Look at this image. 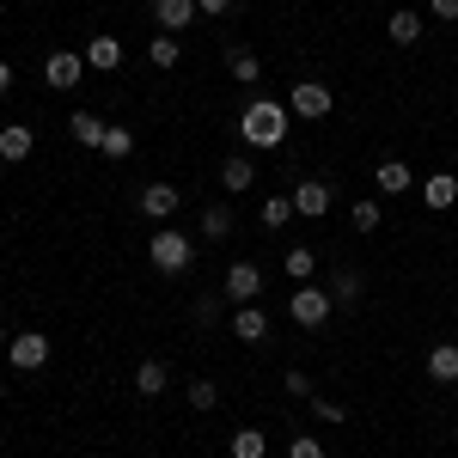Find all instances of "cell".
Instances as JSON below:
<instances>
[{
	"label": "cell",
	"mask_w": 458,
	"mask_h": 458,
	"mask_svg": "<svg viewBox=\"0 0 458 458\" xmlns=\"http://www.w3.org/2000/svg\"><path fill=\"white\" fill-rule=\"evenodd\" d=\"M239 141H245L250 153H276V147L287 141V105L282 98H257V105H245V116H239Z\"/></svg>",
	"instance_id": "1"
},
{
	"label": "cell",
	"mask_w": 458,
	"mask_h": 458,
	"mask_svg": "<svg viewBox=\"0 0 458 458\" xmlns=\"http://www.w3.org/2000/svg\"><path fill=\"white\" fill-rule=\"evenodd\" d=\"M147 263H153L159 276H183V269L196 263V239H190V233H177L172 220H165V226L147 239Z\"/></svg>",
	"instance_id": "2"
},
{
	"label": "cell",
	"mask_w": 458,
	"mask_h": 458,
	"mask_svg": "<svg viewBox=\"0 0 458 458\" xmlns=\"http://www.w3.org/2000/svg\"><path fill=\"white\" fill-rule=\"evenodd\" d=\"M287 312H293V324H300V330H324V324H330V312H336V300H330V287L300 282V287H293V300H287Z\"/></svg>",
	"instance_id": "3"
},
{
	"label": "cell",
	"mask_w": 458,
	"mask_h": 458,
	"mask_svg": "<svg viewBox=\"0 0 458 458\" xmlns=\"http://www.w3.org/2000/svg\"><path fill=\"white\" fill-rule=\"evenodd\" d=\"M336 110V92L324 86V80H300L293 92H287V116H306V123H324Z\"/></svg>",
	"instance_id": "4"
},
{
	"label": "cell",
	"mask_w": 458,
	"mask_h": 458,
	"mask_svg": "<svg viewBox=\"0 0 458 458\" xmlns=\"http://www.w3.org/2000/svg\"><path fill=\"white\" fill-rule=\"evenodd\" d=\"M220 293H226L233 306H263V269L239 257V263H233L226 276H220Z\"/></svg>",
	"instance_id": "5"
},
{
	"label": "cell",
	"mask_w": 458,
	"mask_h": 458,
	"mask_svg": "<svg viewBox=\"0 0 458 458\" xmlns=\"http://www.w3.org/2000/svg\"><path fill=\"white\" fill-rule=\"evenodd\" d=\"M6 360H13L19 373H43V367H49V336H43V330H13V336H6Z\"/></svg>",
	"instance_id": "6"
},
{
	"label": "cell",
	"mask_w": 458,
	"mask_h": 458,
	"mask_svg": "<svg viewBox=\"0 0 458 458\" xmlns=\"http://www.w3.org/2000/svg\"><path fill=\"white\" fill-rule=\"evenodd\" d=\"M287 196H293V214H306V220H324V214L336 208V190H330L324 177H300Z\"/></svg>",
	"instance_id": "7"
},
{
	"label": "cell",
	"mask_w": 458,
	"mask_h": 458,
	"mask_svg": "<svg viewBox=\"0 0 458 458\" xmlns=\"http://www.w3.org/2000/svg\"><path fill=\"white\" fill-rule=\"evenodd\" d=\"M233 336L239 343H250V349H263L276 330H269V312L263 306H233Z\"/></svg>",
	"instance_id": "8"
},
{
	"label": "cell",
	"mask_w": 458,
	"mask_h": 458,
	"mask_svg": "<svg viewBox=\"0 0 458 458\" xmlns=\"http://www.w3.org/2000/svg\"><path fill=\"white\" fill-rule=\"evenodd\" d=\"M80 73H86V55H80V49H55V55L43 62V80H49L55 92H68V86H80Z\"/></svg>",
	"instance_id": "9"
},
{
	"label": "cell",
	"mask_w": 458,
	"mask_h": 458,
	"mask_svg": "<svg viewBox=\"0 0 458 458\" xmlns=\"http://www.w3.org/2000/svg\"><path fill=\"white\" fill-rule=\"evenodd\" d=\"M177 202H183L177 183H147V190H141V214H147V220H159V226L177 214Z\"/></svg>",
	"instance_id": "10"
},
{
	"label": "cell",
	"mask_w": 458,
	"mask_h": 458,
	"mask_svg": "<svg viewBox=\"0 0 458 458\" xmlns=\"http://www.w3.org/2000/svg\"><path fill=\"white\" fill-rule=\"evenodd\" d=\"M31 147H37L31 123H6V129H0V159H6V165H25V159H31Z\"/></svg>",
	"instance_id": "11"
},
{
	"label": "cell",
	"mask_w": 458,
	"mask_h": 458,
	"mask_svg": "<svg viewBox=\"0 0 458 458\" xmlns=\"http://www.w3.org/2000/svg\"><path fill=\"white\" fill-rule=\"evenodd\" d=\"M80 55H86V68H92V73H116V68H123V37H86Z\"/></svg>",
	"instance_id": "12"
},
{
	"label": "cell",
	"mask_w": 458,
	"mask_h": 458,
	"mask_svg": "<svg viewBox=\"0 0 458 458\" xmlns=\"http://www.w3.org/2000/svg\"><path fill=\"white\" fill-rule=\"evenodd\" d=\"M153 19H159V31H190L202 13H196V0H153Z\"/></svg>",
	"instance_id": "13"
},
{
	"label": "cell",
	"mask_w": 458,
	"mask_h": 458,
	"mask_svg": "<svg viewBox=\"0 0 458 458\" xmlns=\"http://www.w3.org/2000/svg\"><path fill=\"white\" fill-rule=\"evenodd\" d=\"M386 37L397 43V49H416V43H422V13H410V6H397V13L386 19Z\"/></svg>",
	"instance_id": "14"
},
{
	"label": "cell",
	"mask_w": 458,
	"mask_h": 458,
	"mask_svg": "<svg viewBox=\"0 0 458 458\" xmlns=\"http://www.w3.org/2000/svg\"><path fill=\"white\" fill-rule=\"evenodd\" d=\"M428 379L434 386H458V343H434L428 349Z\"/></svg>",
	"instance_id": "15"
},
{
	"label": "cell",
	"mask_w": 458,
	"mask_h": 458,
	"mask_svg": "<svg viewBox=\"0 0 458 458\" xmlns=\"http://www.w3.org/2000/svg\"><path fill=\"white\" fill-rule=\"evenodd\" d=\"M250 183H257V165H250V153H233V159L220 165V190H233V196H245Z\"/></svg>",
	"instance_id": "16"
},
{
	"label": "cell",
	"mask_w": 458,
	"mask_h": 458,
	"mask_svg": "<svg viewBox=\"0 0 458 458\" xmlns=\"http://www.w3.org/2000/svg\"><path fill=\"white\" fill-rule=\"evenodd\" d=\"M105 129H110V123H105V116H92V110H73V116H68V135L80 147H105Z\"/></svg>",
	"instance_id": "17"
},
{
	"label": "cell",
	"mask_w": 458,
	"mask_h": 458,
	"mask_svg": "<svg viewBox=\"0 0 458 458\" xmlns=\"http://www.w3.org/2000/svg\"><path fill=\"white\" fill-rule=\"evenodd\" d=\"M226 68H233L239 86H257V80H263V62H257V49H245V43H233V49H226Z\"/></svg>",
	"instance_id": "18"
},
{
	"label": "cell",
	"mask_w": 458,
	"mask_h": 458,
	"mask_svg": "<svg viewBox=\"0 0 458 458\" xmlns=\"http://www.w3.org/2000/svg\"><path fill=\"white\" fill-rule=\"evenodd\" d=\"M422 202H428V208H453V202H458V177L453 172L422 177Z\"/></svg>",
	"instance_id": "19"
},
{
	"label": "cell",
	"mask_w": 458,
	"mask_h": 458,
	"mask_svg": "<svg viewBox=\"0 0 458 458\" xmlns=\"http://www.w3.org/2000/svg\"><path fill=\"white\" fill-rule=\"evenodd\" d=\"M373 183H379V196H410V183H416V177H410L403 159H386V165L373 172Z\"/></svg>",
	"instance_id": "20"
},
{
	"label": "cell",
	"mask_w": 458,
	"mask_h": 458,
	"mask_svg": "<svg viewBox=\"0 0 458 458\" xmlns=\"http://www.w3.org/2000/svg\"><path fill=\"white\" fill-rule=\"evenodd\" d=\"M196 233H202V239H214V245H220V239H233V208H226V202H208Z\"/></svg>",
	"instance_id": "21"
},
{
	"label": "cell",
	"mask_w": 458,
	"mask_h": 458,
	"mask_svg": "<svg viewBox=\"0 0 458 458\" xmlns=\"http://www.w3.org/2000/svg\"><path fill=\"white\" fill-rule=\"evenodd\" d=\"M165 386H172L165 360H141V367H135V391H141V397H165Z\"/></svg>",
	"instance_id": "22"
},
{
	"label": "cell",
	"mask_w": 458,
	"mask_h": 458,
	"mask_svg": "<svg viewBox=\"0 0 458 458\" xmlns=\"http://www.w3.org/2000/svg\"><path fill=\"white\" fill-rule=\"evenodd\" d=\"M349 220H354V233H379V226H386V208H379V196H354Z\"/></svg>",
	"instance_id": "23"
},
{
	"label": "cell",
	"mask_w": 458,
	"mask_h": 458,
	"mask_svg": "<svg viewBox=\"0 0 458 458\" xmlns=\"http://www.w3.org/2000/svg\"><path fill=\"white\" fill-rule=\"evenodd\" d=\"M226 453L233 458H269V434H263V428H239Z\"/></svg>",
	"instance_id": "24"
},
{
	"label": "cell",
	"mask_w": 458,
	"mask_h": 458,
	"mask_svg": "<svg viewBox=\"0 0 458 458\" xmlns=\"http://www.w3.org/2000/svg\"><path fill=\"white\" fill-rule=\"evenodd\" d=\"M147 62H153V68H177V62H183V43H177L172 31H159L147 43Z\"/></svg>",
	"instance_id": "25"
},
{
	"label": "cell",
	"mask_w": 458,
	"mask_h": 458,
	"mask_svg": "<svg viewBox=\"0 0 458 458\" xmlns=\"http://www.w3.org/2000/svg\"><path fill=\"white\" fill-rule=\"evenodd\" d=\"M98 153H105V159H129V153H135V129L110 123V129H105V147H98Z\"/></svg>",
	"instance_id": "26"
},
{
	"label": "cell",
	"mask_w": 458,
	"mask_h": 458,
	"mask_svg": "<svg viewBox=\"0 0 458 458\" xmlns=\"http://www.w3.org/2000/svg\"><path fill=\"white\" fill-rule=\"evenodd\" d=\"M330 300H336V306H360V276H354V269H336V276H330Z\"/></svg>",
	"instance_id": "27"
},
{
	"label": "cell",
	"mask_w": 458,
	"mask_h": 458,
	"mask_svg": "<svg viewBox=\"0 0 458 458\" xmlns=\"http://www.w3.org/2000/svg\"><path fill=\"white\" fill-rule=\"evenodd\" d=\"M282 269H287V276H293V282H312V276H318V257H312V250H306V245H293V250H287V257H282Z\"/></svg>",
	"instance_id": "28"
},
{
	"label": "cell",
	"mask_w": 458,
	"mask_h": 458,
	"mask_svg": "<svg viewBox=\"0 0 458 458\" xmlns=\"http://www.w3.org/2000/svg\"><path fill=\"white\" fill-rule=\"evenodd\" d=\"M287 220H293V196H263V226L282 233Z\"/></svg>",
	"instance_id": "29"
},
{
	"label": "cell",
	"mask_w": 458,
	"mask_h": 458,
	"mask_svg": "<svg viewBox=\"0 0 458 458\" xmlns=\"http://www.w3.org/2000/svg\"><path fill=\"white\" fill-rule=\"evenodd\" d=\"M220 403V386L214 379H190V410H214Z\"/></svg>",
	"instance_id": "30"
},
{
	"label": "cell",
	"mask_w": 458,
	"mask_h": 458,
	"mask_svg": "<svg viewBox=\"0 0 458 458\" xmlns=\"http://www.w3.org/2000/svg\"><path fill=\"white\" fill-rule=\"evenodd\" d=\"M287 458H324V440L318 434H293L287 440Z\"/></svg>",
	"instance_id": "31"
},
{
	"label": "cell",
	"mask_w": 458,
	"mask_h": 458,
	"mask_svg": "<svg viewBox=\"0 0 458 458\" xmlns=\"http://www.w3.org/2000/svg\"><path fill=\"white\" fill-rule=\"evenodd\" d=\"M282 391H287V397H312V379H306L300 367H287V373H282Z\"/></svg>",
	"instance_id": "32"
},
{
	"label": "cell",
	"mask_w": 458,
	"mask_h": 458,
	"mask_svg": "<svg viewBox=\"0 0 458 458\" xmlns=\"http://www.w3.org/2000/svg\"><path fill=\"white\" fill-rule=\"evenodd\" d=\"M312 416H318V422H343V403H336V397H318V391H312Z\"/></svg>",
	"instance_id": "33"
},
{
	"label": "cell",
	"mask_w": 458,
	"mask_h": 458,
	"mask_svg": "<svg viewBox=\"0 0 458 458\" xmlns=\"http://www.w3.org/2000/svg\"><path fill=\"white\" fill-rule=\"evenodd\" d=\"M226 312V293H202V300H196V318H220Z\"/></svg>",
	"instance_id": "34"
},
{
	"label": "cell",
	"mask_w": 458,
	"mask_h": 458,
	"mask_svg": "<svg viewBox=\"0 0 458 458\" xmlns=\"http://www.w3.org/2000/svg\"><path fill=\"white\" fill-rule=\"evenodd\" d=\"M196 13H202V19H226V13H233V0H196Z\"/></svg>",
	"instance_id": "35"
},
{
	"label": "cell",
	"mask_w": 458,
	"mask_h": 458,
	"mask_svg": "<svg viewBox=\"0 0 458 458\" xmlns=\"http://www.w3.org/2000/svg\"><path fill=\"white\" fill-rule=\"evenodd\" d=\"M428 13H434V19H446V25H458V0H428Z\"/></svg>",
	"instance_id": "36"
},
{
	"label": "cell",
	"mask_w": 458,
	"mask_h": 458,
	"mask_svg": "<svg viewBox=\"0 0 458 458\" xmlns=\"http://www.w3.org/2000/svg\"><path fill=\"white\" fill-rule=\"evenodd\" d=\"M13 92V62H0V98Z\"/></svg>",
	"instance_id": "37"
},
{
	"label": "cell",
	"mask_w": 458,
	"mask_h": 458,
	"mask_svg": "<svg viewBox=\"0 0 458 458\" xmlns=\"http://www.w3.org/2000/svg\"><path fill=\"white\" fill-rule=\"evenodd\" d=\"M0 343H6V324H0Z\"/></svg>",
	"instance_id": "38"
},
{
	"label": "cell",
	"mask_w": 458,
	"mask_h": 458,
	"mask_svg": "<svg viewBox=\"0 0 458 458\" xmlns=\"http://www.w3.org/2000/svg\"><path fill=\"white\" fill-rule=\"evenodd\" d=\"M0 172H6V159H0Z\"/></svg>",
	"instance_id": "39"
}]
</instances>
